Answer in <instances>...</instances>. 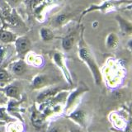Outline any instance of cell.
Listing matches in <instances>:
<instances>
[{
	"mask_svg": "<svg viewBox=\"0 0 132 132\" xmlns=\"http://www.w3.org/2000/svg\"><path fill=\"white\" fill-rule=\"evenodd\" d=\"M68 117L71 119L78 126L82 128H86L87 126V114L84 110H77L70 113Z\"/></svg>",
	"mask_w": 132,
	"mask_h": 132,
	"instance_id": "4",
	"label": "cell"
},
{
	"mask_svg": "<svg viewBox=\"0 0 132 132\" xmlns=\"http://www.w3.org/2000/svg\"><path fill=\"white\" fill-rule=\"evenodd\" d=\"M67 18H68V16L66 14H60V16H58L56 18L55 22L58 25H61V24L64 23L66 21H67Z\"/></svg>",
	"mask_w": 132,
	"mask_h": 132,
	"instance_id": "19",
	"label": "cell"
},
{
	"mask_svg": "<svg viewBox=\"0 0 132 132\" xmlns=\"http://www.w3.org/2000/svg\"><path fill=\"white\" fill-rule=\"evenodd\" d=\"M74 39H75V37H74L73 34H69L63 39V40H62V46H63V49L64 51H69L73 48Z\"/></svg>",
	"mask_w": 132,
	"mask_h": 132,
	"instance_id": "12",
	"label": "cell"
},
{
	"mask_svg": "<svg viewBox=\"0 0 132 132\" xmlns=\"http://www.w3.org/2000/svg\"><path fill=\"white\" fill-rule=\"evenodd\" d=\"M61 88H48L46 90L41 92L38 96H37L36 100L39 103H44L46 101L50 100L51 98L54 97L55 96L60 92Z\"/></svg>",
	"mask_w": 132,
	"mask_h": 132,
	"instance_id": "5",
	"label": "cell"
},
{
	"mask_svg": "<svg viewBox=\"0 0 132 132\" xmlns=\"http://www.w3.org/2000/svg\"><path fill=\"white\" fill-rule=\"evenodd\" d=\"M46 132H68L66 126L61 122L55 121H52L47 127Z\"/></svg>",
	"mask_w": 132,
	"mask_h": 132,
	"instance_id": "10",
	"label": "cell"
},
{
	"mask_svg": "<svg viewBox=\"0 0 132 132\" xmlns=\"http://www.w3.org/2000/svg\"><path fill=\"white\" fill-rule=\"evenodd\" d=\"M0 121H3L6 122L13 121V120L8 116V112L5 107H0Z\"/></svg>",
	"mask_w": 132,
	"mask_h": 132,
	"instance_id": "18",
	"label": "cell"
},
{
	"mask_svg": "<svg viewBox=\"0 0 132 132\" xmlns=\"http://www.w3.org/2000/svg\"><path fill=\"white\" fill-rule=\"evenodd\" d=\"M16 36L7 31H0V40L3 43H11L16 40Z\"/></svg>",
	"mask_w": 132,
	"mask_h": 132,
	"instance_id": "13",
	"label": "cell"
},
{
	"mask_svg": "<svg viewBox=\"0 0 132 132\" xmlns=\"http://www.w3.org/2000/svg\"><path fill=\"white\" fill-rule=\"evenodd\" d=\"M50 78L45 74H38L33 78L31 82V87L34 89H40L49 84Z\"/></svg>",
	"mask_w": 132,
	"mask_h": 132,
	"instance_id": "7",
	"label": "cell"
},
{
	"mask_svg": "<svg viewBox=\"0 0 132 132\" xmlns=\"http://www.w3.org/2000/svg\"><path fill=\"white\" fill-rule=\"evenodd\" d=\"M69 132H78L77 130H70Z\"/></svg>",
	"mask_w": 132,
	"mask_h": 132,
	"instance_id": "21",
	"label": "cell"
},
{
	"mask_svg": "<svg viewBox=\"0 0 132 132\" xmlns=\"http://www.w3.org/2000/svg\"><path fill=\"white\" fill-rule=\"evenodd\" d=\"M40 36L44 40L48 41L54 38V34L49 28L43 27V28H41V30H40Z\"/></svg>",
	"mask_w": 132,
	"mask_h": 132,
	"instance_id": "16",
	"label": "cell"
},
{
	"mask_svg": "<svg viewBox=\"0 0 132 132\" xmlns=\"http://www.w3.org/2000/svg\"><path fill=\"white\" fill-rule=\"evenodd\" d=\"M0 91H3V88H0Z\"/></svg>",
	"mask_w": 132,
	"mask_h": 132,
	"instance_id": "22",
	"label": "cell"
},
{
	"mask_svg": "<svg viewBox=\"0 0 132 132\" xmlns=\"http://www.w3.org/2000/svg\"><path fill=\"white\" fill-rule=\"evenodd\" d=\"M19 110H18V103H16V102L13 101H11L9 103H8V106H7V112L10 113L12 115L15 116V117L20 118L22 120V117L20 116V112H18Z\"/></svg>",
	"mask_w": 132,
	"mask_h": 132,
	"instance_id": "14",
	"label": "cell"
},
{
	"mask_svg": "<svg viewBox=\"0 0 132 132\" xmlns=\"http://www.w3.org/2000/svg\"><path fill=\"white\" fill-rule=\"evenodd\" d=\"M87 90H88L87 87H85V85H84V86H80L78 89H76L75 91H73V92L70 94L69 96V97H68L67 102H66L65 111H68V110H69L70 108H71L72 106L74 104V102H76L77 98L79 97L82 93L85 92V91H87Z\"/></svg>",
	"mask_w": 132,
	"mask_h": 132,
	"instance_id": "6",
	"label": "cell"
},
{
	"mask_svg": "<svg viewBox=\"0 0 132 132\" xmlns=\"http://www.w3.org/2000/svg\"><path fill=\"white\" fill-rule=\"evenodd\" d=\"M15 47L16 53L18 55L22 57L28 52L31 48V42L28 38L25 36L19 37V38L15 40Z\"/></svg>",
	"mask_w": 132,
	"mask_h": 132,
	"instance_id": "2",
	"label": "cell"
},
{
	"mask_svg": "<svg viewBox=\"0 0 132 132\" xmlns=\"http://www.w3.org/2000/svg\"><path fill=\"white\" fill-rule=\"evenodd\" d=\"M47 117L48 116L45 113H42L39 110H37L36 107H34V109H33L32 113H31V117L32 125L36 128H38V129L43 127L45 126V119H46Z\"/></svg>",
	"mask_w": 132,
	"mask_h": 132,
	"instance_id": "3",
	"label": "cell"
},
{
	"mask_svg": "<svg viewBox=\"0 0 132 132\" xmlns=\"http://www.w3.org/2000/svg\"><path fill=\"white\" fill-rule=\"evenodd\" d=\"M78 55H79L80 59L84 62L88 67V69L91 70L96 84H101L102 76L100 71H99V68L96 61H95L92 52L90 51V50L87 46V45H85V42L82 40V38L81 39L80 43L78 44Z\"/></svg>",
	"mask_w": 132,
	"mask_h": 132,
	"instance_id": "1",
	"label": "cell"
},
{
	"mask_svg": "<svg viewBox=\"0 0 132 132\" xmlns=\"http://www.w3.org/2000/svg\"><path fill=\"white\" fill-rule=\"evenodd\" d=\"M3 91L7 97L16 99V100L20 99V88L16 85H6L5 88H3Z\"/></svg>",
	"mask_w": 132,
	"mask_h": 132,
	"instance_id": "8",
	"label": "cell"
},
{
	"mask_svg": "<svg viewBox=\"0 0 132 132\" xmlns=\"http://www.w3.org/2000/svg\"><path fill=\"white\" fill-rule=\"evenodd\" d=\"M54 60H55L56 64L59 66V67H60V69H62V71L64 72L65 77H67V79H68L69 82H70V84H71V78H70V75H69V73L68 72L67 69L65 68L64 63V60H63V58H62L60 54L55 53V55H54Z\"/></svg>",
	"mask_w": 132,
	"mask_h": 132,
	"instance_id": "9",
	"label": "cell"
},
{
	"mask_svg": "<svg viewBox=\"0 0 132 132\" xmlns=\"http://www.w3.org/2000/svg\"><path fill=\"white\" fill-rule=\"evenodd\" d=\"M9 1L12 3H18L20 0H9Z\"/></svg>",
	"mask_w": 132,
	"mask_h": 132,
	"instance_id": "20",
	"label": "cell"
},
{
	"mask_svg": "<svg viewBox=\"0 0 132 132\" xmlns=\"http://www.w3.org/2000/svg\"><path fill=\"white\" fill-rule=\"evenodd\" d=\"M11 80V77L5 69H0V84H7Z\"/></svg>",
	"mask_w": 132,
	"mask_h": 132,
	"instance_id": "17",
	"label": "cell"
},
{
	"mask_svg": "<svg viewBox=\"0 0 132 132\" xmlns=\"http://www.w3.org/2000/svg\"><path fill=\"white\" fill-rule=\"evenodd\" d=\"M27 70V65L22 60H19L12 64V71L15 75H22Z\"/></svg>",
	"mask_w": 132,
	"mask_h": 132,
	"instance_id": "11",
	"label": "cell"
},
{
	"mask_svg": "<svg viewBox=\"0 0 132 132\" xmlns=\"http://www.w3.org/2000/svg\"><path fill=\"white\" fill-rule=\"evenodd\" d=\"M106 45L110 48H116L118 45V38L115 33H111L106 38Z\"/></svg>",
	"mask_w": 132,
	"mask_h": 132,
	"instance_id": "15",
	"label": "cell"
}]
</instances>
